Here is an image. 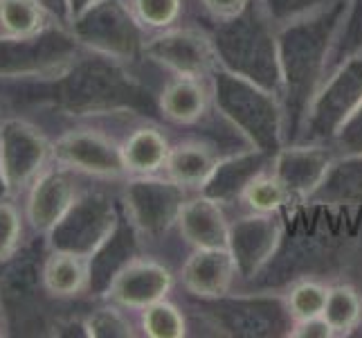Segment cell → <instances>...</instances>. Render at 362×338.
<instances>
[{"label": "cell", "mask_w": 362, "mask_h": 338, "mask_svg": "<svg viewBox=\"0 0 362 338\" xmlns=\"http://www.w3.org/2000/svg\"><path fill=\"white\" fill-rule=\"evenodd\" d=\"M0 97L11 113L47 111L72 120H99L113 116H151L158 108V95L117 59L86 52L49 84L9 86Z\"/></svg>", "instance_id": "obj_1"}, {"label": "cell", "mask_w": 362, "mask_h": 338, "mask_svg": "<svg viewBox=\"0 0 362 338\" xmlns=\"http://www.w3.org/2000/svg\"><path fill=\"white\" fill-rule=\"evenodd\" d=\"M349 0H331L313 14L277 28L281 68V106L286 145L297 142L306 113L324 79L329 77L333 52L346 18Z\"/></svg>", "instance_id": "obj_2"}, {"label": "cell", "mask_w": 362, "mask_h": 338, "mask_svg": "<svg viewBox=\"0 0 362 338\" xmlns=\"http://www.w3.org/2000/svg\"><path fill=\"white\" fill-rule=\"evenodd\" d=\"M45 242L30 240L0 264V320L7 336H54L72 303L49 298L43 286Z\"/></svg>", "instance_id": "obj_3"}, {"label": "cell", "mask_w": 362, "mask_h": 338, "mask_svg": "<svg viewBox=\"0 0 362 338\" xmlns=\"http://www.w3.org/2000/svg\"><path fill=\"white\" fill-rule=\"evenodd\" d=\"M308 215H299L293 230L284 225V237L274 257L252 284L272 289L288 282L310 280L331 271L346 255V237L338 235V225L329 219L331 205L308 201Z\"/></svg>", "instance_id": "obj_4"}, {"label": "cell", "mask_w": 362, "mask_h": 338, "mask_svg": "<svg viewBox=\"0 0 362 338\" xmlns=\"http://www.w3.org/2000/svg\"><path fill=\"white\" fill-rule=\"evenodd\" d=\"M216 61L239 77H245L279 95L281 68L277 50V28L264 14L257 0L232 18L216 21L209 32Z\"/></svg>", "instance_id": "obj_5"}, {"label": "cell", "mask_w": 362, "mask_h": 338, "mask_svg": "<svg viewBox=\"0 0 362 338\" xmlns=\"http://www.w3.org/2000/svg\"><path fill=\"white\" fill-rule=\"evenodd\" d=\"M209 79L211 102L221 118L245 137L247 147L270 158L277 156L286 147L281 97L221 66L211 72Z\"/></svg>", "instance_id": "obj_6"}, {"label": "cell", "mask_w": 362, "mask_h": 338, "mask_svg": "<svg viewBox=\"0 0 362 338\" xmlns=\"http://www.w3.org/2000/svg\"><path fill=\"white\" fill-rule=\"evenodd\" d=\"M83 52L86 47L64 25L21 39H0V89L54 81Z\"/></svg>", "instance_id": "obj_7"}, {"label": "cell", "mask_w": 362, "mask_h": 338, "mask_svg": "<svg viewBox=\"0 0 362 338\" xmlns=\"http://www.w3.org/2000/svg\"><path fill=\"white\" fill-rule=\"evenodd\" d=\"M194 309L216 334L236 338L291 336L293 316L286 298L268 293H239L221 298H194Z\"/></svg>", "instance_id": "obj_8"}, {"label": "cell", "mask_w": 362, "mask_h": 338, "mask_svg": "<svg viewBox=\"0 0 362 338\" xmlns=\"http://www.w3.org/2000/svg\"><path fill=\"white\" fill-rule=\"evenodd\" d=\"M70 32L86 50L122 64L133 66L144 57L146 32L127 0H95L72 18Z\"/></svg>", "instance_id": "obj_9"}, {"label": "cell", "mask_w": 362, "mask_h": 338, "mask_svg": "<svg viewBox=\"0 0 362 338\" xmlns=\"http://www.w3.org/2000/svg\"><path fill=\"white\" fill-rule=\"evenodd\" d=\"M362 104V47L335 66L310 104L297 142L331 145L335 133Z\"/></svg>", "instance_id": "obj_10"}, {"label": "cell", "mask_w": 362, "mask_h": 338, "mask_svg": "<svg viewBox=\"0 0 362 338\" xmlns=\"http://www.w3.org/2000/svg\"><path fill=\"white\" fill-rule=\"evenodd\" d=\"M49 165L52 137L32 118L9 113L0 127V174L7 196L23 198Z\"/></svg>", "instance_id": "obj_11"}, {"label": "cell", "mask_w": 362, "mask_h": 338, "mask_svg": "<svg viewBox=\"0 0 362 338\" xmlns=\"http://www.w3.org/2000/svg\"><path fill=\"white\" fill-rule=\"evenodd\" d=\"M122 219L119 201L106 190L86 187L77 201L45 237L47 250H66L88 259Z\"/></svg>", "instance_id": "obj_12"}, {"label": "cell", "mask_w": 362, "mask_h": 338, "mask_svg": "<svg viewBox=\"0 0 362 338\" xmlns=\"http://www.w3.org/2000/svg\"><path fill=\"white\" fill-rule=\"evenodd\" d=\"M187 190L158 174L131 176L119 192L122 215L131 221L142 242H158L178 223Z\"/></svg>", "instance_id": "obj_13"}, {"label": "cell", "mask_w": 362, "mask_h": 338, "mask_svg": "<svg viewBox=\"0 0 362 338\" xmlns=\"http://www.w3.org/2000/svg\"><path fill=\"white\" fill-rule=\"evenodd\" d=\"M52 160L86 179L119 181L129 176L119 142L93 124L70 127L52 137Z\"/></svg>", "instance_id": "obj_14"}, {"label": "cell", "mask_w": 362, "mask_h": 338, "mask_svg": "<svg viewBox=\"0 0 362 338\" xmlns=\"http://www.w3.org/2000/svg\"><path fill=\"white\" fill-rule=\"evenodd\" d=\"M81 174L52 160L32 187L21 198L28 232L32 240H45L47 232L66 217V212L86 190Z\"/></svg>", "instance_id": "obj_15"}, {"label": "cell", "mask_w": 362, "mask_h": 338, "mask_svg": "<svg viewBox=\"0 0 362 338\" xmlns=\"http://www.w3.org/2000/svg\"><path fill=\"white\" fill-rule=\"evenodd\" d=\"M142 59L171 72L173 77L203 79L211 77L218 68L209 34L192 28H169L146 36Z\"/></svg>", "instance_id": "obj_16"}, {"label": "cell", "mask_w": 362, "mask_h": 338, "mask_svg": "<svg viewBox=\"0 0 362 338\" xmlns=\"http://www.w3.org/2000/svg\"><path fill=\"white\" fill-rule=\"evenodd\" d=\"M284 237V221L277 212H250L230 223L228 250L234 259L239 280L252 282L274 257Z\"/></svg>", "instance_id": "obj_17"}, {"label": "cell", "mask_w": 362, "mask_h": 338, "mask_svg": "<svg viewBox=\"0 0 362 338\" xmlns=\"http://www.w3.org/2000/svg\"><path fill=\"white\" fill-rule=\"evenodd\" d=\"M333 160L335 152L331 145L291 142L272 158L270 171L291 198L308 201L327 179Z\"/></svg>", "instance_id": "obj_18"}, {"label": "cell", "mask_w": 362, "mask_h": 338, "mask_svg": "<svg viewBox=\"0 0 362 338\" xmlns=\"http://www.w3.org/2000/svg\"><path fill=\"white\" fill-rule=\"evenodd\" d=\"M173 286L171 271L156 259L135 257L124 269L102 300H110L129 311H142L148 305L165 300Z\"/></svg>", "instance_id": "obj_19"}, {"label": "cell", "mask_w": 362, "mask_h": 338, "mask_svg": "<svg viewBox=\"0 0 362 338\" xmlns=\"http://www.w3.org/2000/svg\"><path fill=\"white\" fill-rule=\"evenodd\" d=\"M142 240L131 221L122 215L117 228L88 257V300H102L117 275L140 257Z\"/></svg>", "instance_id": "obj_20"}, {"label": "cell", "mask_w": 362, "mask_h": 338, "mask_svg": "<svg viewBox=\"0 0 362 338\" xmlns=\"http://www.w3.org/2000/svg\"><path fill=\"white\" fill-rule=\"evenodd\" d=\"M239 278L228 248H194L180 271L185 291L192 298H221Z\"/></svg>", "instance_id": "obj_21"}, {"label": "cell", "mask_w": 362, "mask_h": 338, "mask_svg": "<svg viewBox=\"0 0 362 338\" xmlns=\"http://www.w3.org/2000/svg\"><path fill=\"white\" fill-rule=\"evenodd\" d=\"M272 165V158L250 147L247 152L228 156L216 162L214 171L201 187V194L214 198L221 205L241 198L245 187L252 183L259 174H264Z\"/></svg>", "instance_id": "obj_22"}, {"label": "cell", "mask_w": 362, "mask_h": 338, "mask_svg": "<svg viewBox=\"0 0 362 338\" xmlns=\"http://www.w3.org/2000/svg\"><path fill=\"white\" fill-rule=\"evenodd\" d=\"M178 232L192 248H228L230 223L221 203L205 194L187 198L180 217Z\"/></svg>", "instance_id": "obj_23"}, {"label": "cell", "mask_w": 362, "mask_h": 338, "mask_svg": "<svg viewBox=\"0 0 362 338\" xmlns=\"http://www.w3.org/2000/svg\"><path fill=\"white\" fill-rule=\"evenodd\" d=\"M43 286L59 303H79L88 298V259L66 250H45Z\"/></svg>", "instance_id": "obj_24"}, {"label": "cell", "mask_w": 362, "mask_h": 338, "mask_svg": "<svg viewBox=\"0 0 362 338\" xmlns=\"http://www.w3.org/2000/svg\"><path fill=\"white\" fill-rule=\"evenodd\" d=\"M119 149L129 176H148V174L165 171L171 145L158 127L142 124L124 137Z\"/></svg>", "instance_id": "obj_25"}, {"label": "cell", "mask_w": 362, "mask_h": 338, "mask_svg": "<svg viewBox=\"0 0 362 338\" xmlns=\"http://www.w3.org/2000/svg\"><path fill=\"white\" fill-rule=\"evenodd\" d=\"M209 99L211 95L201 79L173 77L158 95V111L165 120L189 127L207 113Z\"/></svg>", "instance_id": "obj_26"}, {"label": "cell", "mask_w": 362, "mask_h": 338, "mask_svg": "<svg viewBox=\"0 0 362 338\" xmlns=\"http://www.w3.org/2000/svg\"><path fill=\"white\" fill-rule=\"evenodd\" d=\"M308 201L333 208H362V154L335 158L327 179Z\"/></svg>", "instance_id": "obj_27"}, {"label": "cell", "mask_w": 362, "mask_h": 338, "mask_svg": "<svg viewBox=\"0 0 362 338\" xmlns=\"http://www.w3.org/2000/svg\"><path fill=\"white\" fill-rule=\"evenodd\" d=\"M216 156L209 145L203 142H180L171 147L165 174L185 190H201L209 174L216 167Z\"/></svg>", "instance_id": "obj_28"}, {"label": "cell", "mask_w": 362, "mask_h": 338, "mask_svg": "<svg viewBox=\"0 0 362 338\" xmlns=\"http://www.w3.org/2000/svg\"><path fill=\"white\" fill-rule=\"evenodd\" d=\"M59 25L36 0H0V39H21Z\"/></svg>", "instance_id": "obj_29"}, {"label": "cell", "mask_w": 362, "mask_h": 338, "mask_svg": "<svg viewBox=\"0 0 362 338\" xmlns=\"http://www.w3.org/2000/svg\"><path fill=\"white\" fill-rule=\"evenodd\" d=\"M324 318L335 334H349L362 322V295L351 284H335L329 289Z\"/></svg>", "instance_id": "obj_30"}, {"label": "cell", "mask_w": 362, "mask_h": 338, "mask_svg": "<svg viewBox=\"0 0 362 338\" xmlns=\"http://www.w3.org/2000/svg\"><path fill=\"white\" fill-rule=\"evenodd\" d=\"M104 305L86 309L83 325L86 336L95 338H133L135 325L129 318V309H124L110 300H102Z\"/></svg>", "instance_id": "obj_31"}, {"label": "cell", "mask_w": 362, "mask_h": 338, "mask_svg": "<svg viewBox=\"0 0 362 338\" xmlns=\"http://www.w3.org/2000/svg\"><path fill=\"white\" fill-rule=\"evenodd\" d=\"M30 240L32 237L28 232L21 198L3 196L0 198V264L14 257Z\"/></svg>", "instance_id": "obj_32"}, {"label": "cell", "mask_w": 362, "mask_h": 338, "mask_svg": "<svg viewBox=\"0 0 362 338\" xmlns=\"http://www.w3.org/2000/svg\"><path fill=\"white\" fill-rule=\"evenodd\" d=\"M140 329L148 338H182L187 334V325L182 311L165 298L142 309Z\"/></svg>", "instance_id": "obj_33"}, {"label": "cell", "mask_w": 362, "mask_h": 338, "mask_svg": "<svg viewBox=\"0 0 362 338\" xmlns=\"http://www.w3.org/2000/svg\"><path fill=\"white\" fill-rule=\"evenodd\" d=\"M127 5L146 34L173 28L182 14V0H127Z\"/></svg>", "instance_id": "obj_34"}, {"label": "cell", "mask_w": 362, "mask_h": 338, "mask_svg": "<svg viewBox=\"0 0 362 338\" xmlns=\"http://www.w3.org/2000/svg\"><path fill=\"white\" fill-rule=\"evenodd\" d=\"M243 203L247 205L250 212H266V215H272V212H279L286 203L291 201L288 192L284 190L281 183L272 176V171H264L245 187L243 192Z\"/></svg>", "instance_id": "obj_35"}, {"label": "cell", "mask_w": 362, "mask_h": 338, "mask_svg": "<svg viewBox=\"0 0 362 338\" xmlns=\"http://www.w3.org/2000/svg\"><path fill=\"white\" fill-rule=\"evenodd\" d=\"M327 295H329V289L324 284L315 280H299L288 291V295H286V305H288L293 320H304V318L324 314Z\"/></svg>", "instance_id": "obj_36"}, {"label": "cell", "mask_w": 362, "mask_h": 338, "mask_svg": "<svg viewBox=\"0 0 362 338\" xmlns=\"http://www.w3.org/2000/svg\"><path fill=\"white\" fill-rule=\"evenodd\" d=\"M264 14L272 21L274 28L291 23L295 18H302L313 14V11L329 5L331 0H257Z\"/></svg>", "instance_id": "obj_37"}, {"label": "cell", "mask_w": 362, "mask_h": 338, "mask_svg": "<svg viewBox=\"0 0 362 338\" xmlns=\"http://www.w3.org/2000/svg\"><path fill=\"white\" fill-rule=\"evenodd\" d=\"M360 41H362V0H349L346 18H344V25H342L338 45H335L331 70L338 66L344 57L356 52V50L360 47Z\"/></svg>", "instance_id": "obj_38"}, {"label": "cell", "mask_w": 362, "mask_h": 338, "mask_svg": "<svg viewBox=\"0 0 362 338\" xmlns=\"http://www.w3.org/2000/svg\"><path fill=\"white\" fill-rule=\"evenodd\" d=\"M331 147L340 156L362 154V104L351 113V118L342 124L340 131L335 133Z\"/></svg>", "instance_id": "obj_39"}, {"label": "cell", "mask_w": 362, "mask_h": 338, "mask_svg": "<svg viewBox=\"0 0 362 338\" xmlns=\"http://www.w3.org/2000/svg\"><path fill=\"white\" fill-rule=\"evenodd\" d=\"M291 336L293 338H331L335 336V332L331 329L329 320L324 316H313V318L295 320Z\"/></svg>", "instance_id": "obj_40"}, {"label": "cell", "mask_w": 362, "mask_h": 338, "mask_svg": "<svg viewBox=\"0 0 362 338\" xmlns=\"http://www.w3.org/2000/svg\"><path fill=\"white\" fill-rule=\"evenodd\" d=\"M201 3L214 21H226V18L241 14L250 0H201Z\"/></svg>", "instance_id": "obj_41"}, {"label": "cell", "mask_w": 362, "mask_h": 338, "mask_svg": "<svg viewBox=\"0 0 362 338\" xmlns=\"http://www.w3.org/2000/svg\"><path fill=\"white\" fill-rule=\"evenodd\" d=\"M49 16L54 18V23L64 25V28H70L72 23V7L70 0H36Z\"/></svg>", "instance_id": "obj_42"}, {"label": "cell", "mask_w": 362, "mask_h": 338, "mask_svg": "<svg viewBox=\"0 0 362 338\" xmlns=\"http://www.w3.org/2000/svg\"><path fill=\"white\" fill-rule=\"evenodd\" d=\"M95 3V0H70V7H72V18L77 16V14H81V11L86 9V7H90Z\"/></svg>", "instance_id": "obj_43"}, {"label": "cell", "mask_w": 362, "mask_h": 338, "mask_svg": "<svg viewBox=\"0 0 362 338\" xmlns=\"http://www.w3.org/2000/svg\"><path fill=\"white\" fill-rule=\"evenodd\" d=\"M9 108H7V104H5V99L3 97H0V127H3V122H5V118L9 116Z\"/></svg>", "instance_id": "obj_44"}, {"label": "cell", "mask_w": 362, "mask_h": 338, "mask_svg": "<svg viewBox=\"0 0 362 338\" xmlns=\"http://www.w3.org/2000/svg\"><path fill=\"white\" fill-rule=\"evenodd\" d=\"M7 196V190H5V181H3V174H0V198Z\"/></svg>", "instance_id": "obj_45"}, {"label": "cell", "mask_w": 362, "mask_h": 338, "mask_svg": "<svg viewBox=\"0 0 362 338\" xmlns=\"http://www.w3.org/2000/svg\"><path fill=\"white\" fill-rule=\"evenodd\" d=\"M360 47H362V41H360Z\"/></svg>", "instance_id": "obj_46"}, {"label": "cell", "mask_w": 362, "mask_h": 338, "mask_svg": "<svg viewBox=\"0 0 362 338\" xmlns=\"http://www.w3.org/2000/svg\"><path fill=\"white\" fill-rule=\"evenodd\" d=\"M0 325H3V320H0Z\"/></svg>", "instance_id": "obj_47"}]
</instances>
